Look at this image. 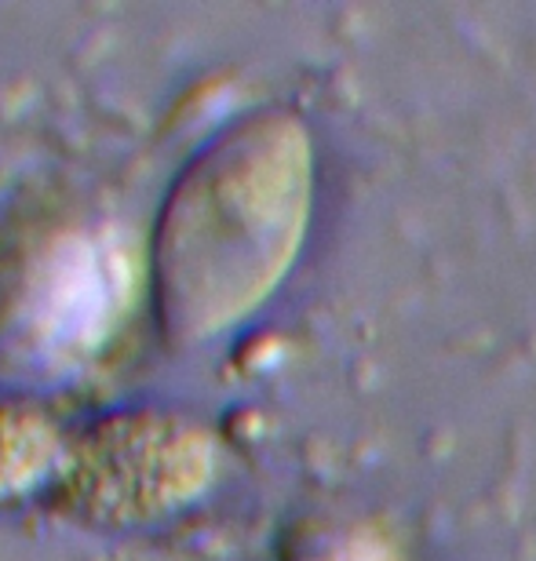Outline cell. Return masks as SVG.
<instances>
[{
    "label": "cell",
    "mask_w": 536,
    "mask_h": 561,
    "mask_svg": "<svg viewBox=\"0 0 536 561\" xmlns=\"http://www.w3.org/2000/svg\"><path fill=\"white\" fill-rule=\"evenodd\" d=\"M315 216V139L288 106L233 117L183 164L150 233V302L172 351L252 321L285 285Z\"/></svg>",
    "instance_id": "obj_1"
},
{
    "label": "cell",
    "mask_w": 536,
    "mask_h": 561,
    "mask_svg": "<svg viewBox=\"0 0 536 561\" xmlns=\"http://www.w3.org/2000/svg\"><path fill=\"white\" fill-rule=\"evenodd\" d=\"M212 426L179 409H114L70 431L48 507L84 529H153L197 507L219 478Z\"/></svg>",
    "instance_id": "obj_2"
},
{
    "label": "cell",
    "mask_w": 536,
    "mask_h": 561,
    "mask_svg": "<svg viewBox=\"0 0 536 561\" xmlns=\"http://www.w3.org/2000/svg\"><path fill=\"white\" fill-rule=\"evenodd\" d=\"M70 431L52 409L22 398H0V511L48 503L62 474Z\"/></svg>",
    "instance_id": "obj_3"
}]
</instances>
